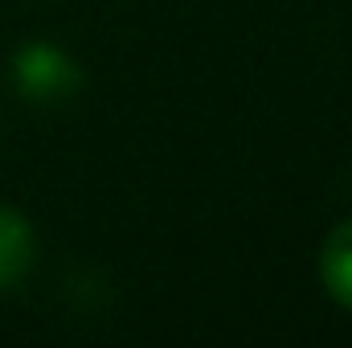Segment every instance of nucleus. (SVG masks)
Returning <instances> with one entry per match:
<instances>
[{
  "mask_svg": "<svg viewBox=\"0 0 352 348\" xmlns=\"http://www.w3.org/2000/svg\"><path fill=\"white\" fill-rule=\"evenodd\" d=\"M12 78L29 102H62L82 87V70L54 41H25L12 54Z\"/></svg>",
  "mask_w": 352,
  "mask_h": 348,
  "instance_id": "f257e3e1",
  "label": "nucleus"
},
{
  "mask_svg": "<svg viewBox=\"0 0 352 348\" xmlns=\"http://www.w3.org/2000/svg\"><path fill=\"white\" fill-rule=\"evenodd\" d=\"M320 279H324V291L352 312V221H340L328 238H324V250H320Z\"/></svg>",
  "mask_w": 352,
  "mask_h": 348,
  "instance_id": "7ed1b4c3",
  "label": "nucleus"
},
{
  "mask_svg": "<svg viewBox=\"0 0 352 348\" xmlns=\"http://www.w3.org/2000/svg\"><path fill=\"white\" fill-rule=\"evenodd\" d=\"M37 259V238H33V226L25 221L21 209L12 205H0V291L16 287L29 266Z\"/></svg>",
  "mask_w": 352,
  "mask_h": 348,
  "instance_id": "f03ea898",
  "label": "nucleus"
}]
</instances>
